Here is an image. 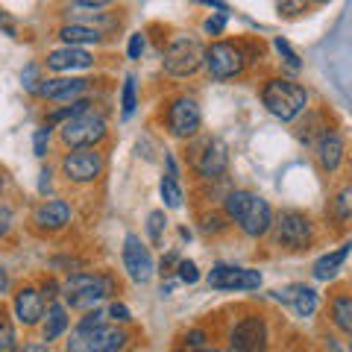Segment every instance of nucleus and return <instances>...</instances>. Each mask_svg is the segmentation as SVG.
Listing matches in <instances>:
<instances>
[{
    "instance_id": "4468645a",
    "label": "nucleus",
    "mask_w": 352,
    "mask_h": 352,
    "mask_svg": "<svg viewBox=\"0 0 352 352\" xmlns=\"http://www.w3.org/2000/svg\"><path fill=\"white\" fill-rule=\"evenodd\" d=\"M229 168V153H226V144L217 138H208L206 147L200 153V159H197V170L206 179H217V176H223Z\"/></svg>"
},
{
    "instance_id": "49530a36",
    "label": "nucleus",
    "mask_w": 352,
    "mask_h": 352,
    "mask_svg": "<svg viewBox=\"0 0 352 352\" xmlns=\"http://www.w3.org/2000/svg\"><path fill=\"white\" fill-rule=\"evenodd\" d=\"M80 6H91V9H97V6H106L109 0H76Z\"/></svg>"
},
{
    "instance_id": "2eb2a0df",
    "label": "nucleus",
    "mask_w": 352,
    "mask_h": 352,
    "mask_svg": "<svg viewBox=\"0 0 352 352\" xmlns=\"http://www.w3.org/2000/svg\"><path fill=\"white\" fill-rule=\"evenodd\" d=\"M279 302H288L300 317H311L317 311V291L308 285H288L282 291H273Z\"/></svg>"
},
{
    "instance_id": "4be33fe9",
    "label": "nucleus",
    "mask_w": 352,
    "mask_h": 352,
    "mask_svg": "<svg viewBox=\"0 0 352 352\" xmlns=\"http://www.w3.org/2000/svg\"><path fill=\"white\" fill-rule=\"evenodd\" d=\"M59 38L65 44H74V47H80V44H100L103 41V32L97 27H88V24H68L59 30Z\"/></svg>"
},
{
    "instance_id": "a19ab883",
    "label": "nucleus",
    "mask_w": 352,
    "mask_h": 352,
    "mask_svg": "<svg viewBox=\"0 0 352 352\" xmlns=\"http://www.w3.org/2000/svg\"><path fill=\"white\" fill-rule=\"evenodd\" d=\"M185 344H188L191 349H197V346H206V332H200V329H194L191 335H185Z\"/></svg>"
},
{
    "instance_id": "39448f33",
    "label": "nucleus",
    "mask_w": 352,
    "mask_h": 352,
    "mask_svg": "<svg viewBox=\"0 0 352 352\" xmlns=\"http://www.w3.org/2000/svg\"><path fill=\"white\" fill-rule=\"evenodd\" d=\"M244 62L247 59H244V53H241V47H235V44H229V41H214L203 50V65L208 68V74H212V80H217V82L238 76L244 71Z\"/></svg>"
},
{
    "instance_id": "9b49d317",
    "label": "nucleus",
    "mask_w": 352,
    "mask_h": 352,
    "mask_svg": "<svg viewBox=\"0 0 352 352\" xmlns=\"http://www.w3.org/2000/svg\"><path fill=\"white\" fill-rule=\"evenodd\" d=\"M267 344V326L261 317H244L241 323H235L232 335H229V346L238 352H252Z\"/></svg>"
},
{
    "instance_id": "5701e85b",
    "label": "nucleus",
    "mask_w": 352,
    "mask_h": 352,
    "mask_svg": "<svg viewBox=\"0 0 352 352\" xmlns=\"http://www.w3.org/2000/svg\"><path fill=\"white\" fill-rule=\"evenodd\" d=\"M332 323L344 335L352 332V300H349L346 294H338L335 300H332Z\"/></svg>"
},
{
    "instance_id": "e433bc0d",
    "label": "nucleus",
    "mask_w": 352,
    "mask_h": 352,
    "mask_svg": "<svg viewBox=\"0 0 352 352\" xmlns=\"http://www.w3.org/2000/svg\"><path fill=\"white\" fill-rule=\"evenodd\" d=\"M223 27H226V12H220V15H214V18L206 21V32H208V36H220V32H223Z\"/></svg>"
},
{
    "instance_id": "1a4fd4ad",
    "label": "nucleus",
    "mask_w": 352,
    "mask_h": 352,
    "mask_svg": "<svg viewBox=\"0 0 352 352\" xmlns=\"http://www.w3.org/2000/svg\"><path fill=\"white\" fill-rule=\"evenodd\" d=\"M208 285L217 291H256L261 288V273L247 267H232V264H217L208 273Z\"/></svg>"
},
{
    "instance_id": "bb28decb",
    "label": "nucleus",
    "mask_w": 352,
    "mask_h": 352,
    "mask_svg": "<svg viewBox=\"0 0 352 352\" xmlns=\"http://www.w3.org/2000/svg\"><path fill=\"white\" fill-rule=\"evenodd\" d=\"M15 349V329L9 323V317L0 311V352H9Z\"/></svg>"
},
{
    "instance_id": "37998d69",
    "label": "nucleus",
    "mask_w": 352,
    "mask_h": 352,
    "mask_svg": "<svg viewBox=\"0 0 352 352\" xmlns=\"http://www.w3.org/2000/svg\"><path fill=\"white\" fill-rule=\"evenodd\" d=\"M38 176H41V179H38V191L47 194V191H50V170H41Z\"/></svg>"
},
{
    "instance_id": "f3484780",
    "label": "nucleus",
    "mask_w": 352,
    "mask_h": 352,
    "mask_svg": "<svg viewBox=\"0 0 352 352\" xmlns=\"http://www.w3.org/2000/svg\"><path fill=\"white\" fill-rule=\"evenodd\" d=\"M15 317L24 326H36L44 317V296L36 288H21L15 294Z\"/></svg>"
},
{
    "instance_id": "473e14b6",
    "label": "nucleus",
    "mask_w": 352,
    "mask_h": 352,
    "mask_svg": "<svg viewBox=\"0 0 352 352\" xmlns=\"http://www.w3.org/2000/svg\"><path fill=\"white\" fill-rule=\"evenodd\" d=\"M21 82H24V88H27V91H38V68H36V65H27V68H24V74H21Z\"/></svg>"
},
{
    "instance_id": "20e7f679",
    "label": "nucleus",
    "mask_w": 352,
    "mask_h": 352,
    "mask_svg": "<svg viewBox=\"0 0 352 352\" xmlns=\"http://www.w3.org/2000/svg\"><path fill=\"white\" fill-rule=\"evenodd\" d=\"M162 65L170 76H191L200 71V65H203V44L188 36L173 38L168 44V50H164Z\"/></svg>"
},
{
    "instance_id": "dca6fc26",
    "label": "nucleus",
    "mask_w": 352,
    "mask_h": 352,
    "mask_svg": "<svg viewBox=\"0 0 352 352\" xmlns=\"http://www.w3.org/2000/svg\"><path fill=\"white\" fill-rule=\"evenodd\" d=\"M85 88L88 80H80V76H56V80H44L38 85V94L47 100H76Z\"/></svg>"
},
{
    "instance_id": "09e8293b",
    "label": "nucleus",
    "mask_w": 352,
    "mask_h": 352,
    "mask_svg": "<svg viewBox=\"0 0 352 352\" xmlns=\"http://www.w3.org/2000/svg\"><path fill=\"white\" fill-rule=\"evenodd\" d=\"M314 3H329V0H314Z\"/></svg>"
},
{
    "instance_id": "c85d7f7f",
    "label": "nucleus",
    "mask_w": 352,
    "mask_h": 352,
    "mask_svg": "<svg viewBox=\"0 0 352 352\" xmlns=\"http://www.w3.org/2000/svg\"><path fill=\"white\" fill-rule=\"evenodd\" d=\"M164 212H153L150 217H147V232H150V241L153 244H162V229H164Z\"/></svg>"
},
{
    "instance_id": "f03ea898",
    "label": "nucleus",
    "mask_w": 352,
    "mask_h": 352,
    "mask_svg": "<svg viewBox=\"0 0 352 352\" xmlns=\"http://www.w3.org/2000/svg\"><path fill=\"white\" fill-rule=\"evenodd\" d=\"M115 291V285L109 276H94V273H74V276L65 282V302H68L71 308H91L103 300V296H109Z\"/></svg>"
},
{
    "instance_id": "72a5a7b5",
    "label": "nucleus",
    "mask_w": 352,
    "mask_h": 352,
    "mask_svg": "<svg viewBox=\"0 0 352 352\" xmlns=\"http://www.w3.org/2000/svg\"><path fill=\"white\" fill-rule=\"evenodd\" d=\"M176 267H179V279L194 285L197 279H200V273H197V264L194 261H176Z\"/></svg>"
},
{
    "instance_id": "f8f14e48",
    "label": "nucleus",
    "mask_w": 352,
    "mask_h": 352,
    "mask_svg": "<svg viewBox=\"0 0 352 352\" xmlns=\"http://www.w3.org/2000/svg\"><path fill=\"white\" fill-rule=\"evenodd\" d=\"M124 267L129 270L132 282H150L153 276V258H150V250L141 244L138 235H126L124 241Z\"/></svg>"
},
{
    "instance_id": "aec40b11",
    "label": "nucleus",
    "mask_w": 352,
    "mask_h": 352,
    "mask_svg": "<svg viewBox=\"0 0 352 352\" xmlns=\"http://www.w3.org/2000/svg\"><path fill=\"white\" fill-rule=\"evenodd\" d=\"M317 162H320V168L326 173L338 170V164L344 162V138L338 132H326L320 138V144H317Z\"/></svg>"
},
{
    "instance_id": "6e6552de",
    "label": "nucleus",
    "mask_w": 352,
    "mask_h": 352,
    "mask_svg": "<svg viewBox=\"0 0 352 352\" xmlns=\"http://www.w3.org/2000/svg\"><path fill=\"white\" fill-rule=\"evenodd\" d=\"M62 170L71 182H94L103 173V156L94 147H76L62 159Z\"/></svg>"
},
{
    "instance_id": "7ed1b4c3",
    "label": "nucleus",
    "mask_w": 352,
    "mask_h": 352,
    "mask_svg": "<svg viewBox=\"0 0 352 352\" xmlns=\"http://www.w3.org/2000/svg\"><path fill=\"white\" fill-rule=\"evenodd\" d=\"M106 138V120L94 109H85L80 115H71L62 124V141L71 147H94Z\"/></svg>"
},
{
    "instance_id": "de8ad7c7",
    "label": "nucleus",
    "mask_w": 352,
    "mask_h": 352,
    "mask_svg": "<svg viewBox=\"0 0 352 352\" xmlns=\"http://www.w3.org/2000/svg\"><path fill=\"white\" fill-rule=\"evenodd\" d=\"M9 288V273L3 270V267H0V294H3Z\"/></svg>"
},
{
    "instance_id": "4c0bfd02",
    "label": "nucleus",
    "mask_w": 352,
    "mask_h": 352,
    "mask_svg": "<svg viewBox=\"0 0 352 352\" xmlns=\"http://www.w3.org/2000/svg\"><path fill=\"white\" fill-rule=\"evenodd\" d=\"M141 53H144V36L135 32V36L129 38V59H141Z\"/></svg>"
},
{
    "instance_id": "7c9ffc66",
    "label": "nucleus",
    "mask_w": 352,
    "mask_h": 352,
    "mask_svg": "<svg viewBox=\"0 0 352 352\" xmlns=\"http://www.w3.org/2000/svg\"><path fill=\"white\" fill-rule=\"evenodd\" d=\"M276 6H279V12H282V15L296 18V15H302V12H305L308 0H276Z\"/></svg>"
},
{
    "instance_id": "c756f323",
    "label": "nucleus",
    "mask_w": 352,
    "mask_h": 352,
    "mask_svg": "<svg viewBox=\"0 0 352 352\" xmlns=\"http://www.w3.org/2000/svg\"><path fill=\"white\" fill-rule=\"evenodd\" d=\"M276 50L282 53V59H285V65H288L291 71H300V68H302L300 56H296V53H294V47H291V44L285 41V38H276Z\"/></svg>"
},
{
    "instance_id": "f257e3e1",
    "label": "nucleus",
    "mask_w": 352,
    "mask_h": 352,
    "mask_svg": "<svg viewBox=\"0 0 352 352\" xmlns=\"http://www.w3.org/2000/svg\"><path fill=\"white\" fill-rule=\"evenodd\" d=\"M261 100L267 106L270 115H276L279 120H294L296 115L305 112L308 106V94L300 82L291 80H270L261 88Z\"/></svg>"
},
{
    "instance_id": "412c9836",
    "label": "nucleus",
    "mask_w": 352,
    "mask_h": 352,
    "mask_svg": "<svg viewBox=\"0 0 352 352\" xmlns=\"http://www.w3.org/2000/svg\"><path fill=\"white\" fill-rule=\"evenodd\" d=\"M346 256H349V244L338 247L335 252H329V256H323V258H317V261H314V267H311L314 279H320V282L335 279V276H338V270H340V264L346 261Z\"/></svg>"
},
{
    "instance_id": "a878e982",
    "label": "nucleus",
    "mask_w": 352,
    "mask_h": 352,
    "mask_svg": "<svg viewBox=\"0 0 352 352\" xmlns=\"http://www.w3.org/2000/svg\"><path fill=\"white\" fill-rule=\"evenodd\" d=\"M162 197H164V203H168L170 208L182 206V188H179V182H176V173L162 176Z\"/></svg>"
},
{
    "instance_id": "c03bdc74",
    "label": "nucleus",
    "mask_w": 352,
    "mask_h": 352,
    "mask_svg": "<svg viewBox=\"0 0 352 352\" xmlns=\"http://www.w3.org/2000/svg\"><path fill=\"white\" fill-rule=\"evenodd\" d=\"M197 3H208V6H214L217 12H229V6L223 3V0H197Z\"/></svg>"
},
{
    "instance_id": "f704fd0d",
    "label": "nucleus",
    "mask_w": 352,
    "mask_h": 352,
    "mask_svg": "<svg viewBox=\"0 0 352 352\" xmlns=\"http://www.w3.org/2000/svg\"><path fill=\"white\" fill-rule=\"evenodd\" d=\"M47 138H50V129H47V126L38 129V132H36V138H32V150H36V156H38V159L47 156Z\"/></svg>"
},
{
    "instance_id": "2f4dec72",
    "label": "nucleus",
    "mask_w": 352,
    "mask_h": 352,
    "mask_svg": "<svg viewBox=\"0 0 352 352\" xmlns=\"http://www.w3.org/2000/svg\"><path fill=\"white\" fill-rule=\"evenodd\" d=\"M349 188H344V191H340L338 194V200H335V214H338V220H340V223H346V220H349Z\"/></svg>"
},
{
    "instance_id": "393cba45",
    "label": "nucleus",
    "mask_w": 352,
    "mask_h": 352,
    "mask_svg": "<svg viewBox=\"0 0 352 352\" xmlns=\"http://www.w3.org/2000/svg\"><path fill=\"white\" fill-rule=\"evenodd\" d=\"M250 200H252V194L250 191H232L226 197V203H223V208H226V214L232 217V220H238L241 214L247 212V206H250Z\"/></svg>"
},
{
    "instance_id": "ddd939ff",
    "label": "nucleus",
    "mask_w": 352,
    "mask_h": 352,
    "mask_svg": "<svg viewBox=\"0 0 352 352\" xmlns=\"http://www.w3.org/2000/svg\"><path fill=\"white\" fill-rule=\"evenodd\" d=\"M235 223L241 226V232L250 235V238L267 235V232H270V226H273V212H270L267 200H261V197L252 194V200H250V206H247V212L241 214Z\"/></svg>"
},
{
    "instance_id": "6ab92c4d",
    "label": "nucleus",
    "mask_w": 352,
    "mask_h": 352,
    "mask_svg": "<svg viewBox=\"0 0 352 352\" xmlns=\"http://www.w3.org/2000/svg\"><path fill=\"white\" fill-rule=\"evenodd\" d=\"M94 65V56L82 47H74V44H68V47L62 50H53L47 56V68L50 71H74V68H91Z\"/></svg>"
},
{
    "instance_id": "ea45409f",
    "label": "nucleus",
    "mask_w": 352,
    "mask_h": 352,
    "mask_svg": "<svg viewBox=\"0 0 352 352\" xmlns=\"http://www.w3.org/2000/svg\"><path fill=\"white\" fill-rule=\"evenodd\" d=\"M9 229H12V212L3 206V208H0V238L9 235Z\"/></svg>"
},
{
    "instance_id": "a211bd4d",
    "label": "nucleus",
    "mask_w": 352,
    "mask_h": 352,
    "mask_svg": "<svg viewBox=\"0 0 352 352\" xmlns=\"http://www.w3.org/2000/svg\"><path fill=\"white\" fill-rule=\"evenodd\" d=\"M71 220V206L65 200H47L41 203L36 208V214H32V223L47 229V232H56V229H62L65 223Z\"/></svg>"
},
{
    "instance_id": "0eeeda50",
    "label": "nucleus",
    "mask_w": 352,
    "mask_h": 352,
    "mask_svg": "<svg viewBox=\"0 0 352 352\" xmlns=\"http://www.w3.org/2000/svg\"><path fill=\"white\" fill-rule=\"evenodd\" d=\"M273 226H276V244L285 250H305L314 241V226L302 212H282Z\"/></svg>"
},
{
    "instance_id": "c9c22d12",
    "label": "nucleus",
    "mask_w": 352,
    "mask_h": 352,
    "mask_svg": "<svg viewBox=\"0 0 352 352\" xmlns=\"http://www.w3.org/2000/svg\"><path fill=\"white\" fill-rule=\"evenodd\" d=\"M103 311H88L85 317H82V320H80V326H76V329H80V332H88V329H94V326H100L103 323Z\"/></svg>"
},
{
    "instance_id": "b1692460",
    "label": "nucleus",
    "mask_w": 352,
    "mask_h": 352,
    "mask_svg": "<svg viewBox=\"0 0 352 352\" xmlns=\"http://www.w3.org/2000/svg\"><path fill=\"white\" fill-rule=\"evenodd\" d=\"M65 329H68V311L62 305H50L47 308V320H44V340H56Z\"/></svg>"
},
{
    "instance_id": "cd10ccee",
    "label": "nucleus",
    "mask_w": 352,
    "mask_h": 352,
    "mask_svg": "<svg viewBox=\"0 0 352 352\" xmlns=\"http://www.w3.org/2000/svg\"><path fill=\"white\" fill-rule=\"evenodd\" d=\"M120 109H124V118H129L132 112H135V80H132V76H126V82H124V94H120Z\"/></svg>"
},
{
    "instance_id": "58836bf2",
    "label": "nucleus",
    "mask_w": 352,
    "mask_h": 352,
    "mask_svg": "<svg viewBox=\"0 0 352 352\" xmlns=\"http://www.w3.org/2000/svg\"><path fill=\"white\" fill-rule=\"evenodd\" d=\"M109 314H112L118 323H129V320H132V317H129V308H126V305H120V302H115L112 308H109Z\"/></svg>"
},
{
    "instance_id": "8fccbe9b",
    "label": "nucleus",
    "mask_w": 352,
    "mask_h": 352,
    "mask_svg": "<svg viewBox=\"0 0 352 352\" xmlns=\"http://www.w3.org/2000/svg\"><path fill=\"white\" fill-rule=\"evenodd\" d=\"M0 188H3V176H0Z\"/></svg>"
},
{
    "instance_id": "9d476101",
    "label": "nucleus",
    "mask_w": 352,
    "mask_h": 352,
    "mask_svg": "<svg viewBox=\"0 0 352 352\" xmlns=\"http://www.w3.org/2000/svg\"><path fill=\"white\" fill-rule=\"evenodd\" d=\"M200 120L203 115L194 97H176L168 109V129L173 138H191L200 129Z\"/></svg>"
},
{
    "instance_id": "79ce46f5",
    "label": "nucleus",
    "mask_w": 352,
    "mask_h": 352,
    "mask_svg": "<svg viewBox=\"0 0 352 352\" xmlns=\"http://www.w3.org/2000/svg\"><path fill=\"white\" fill-rule=\"evenodd\" d=\"M41 296L53 300V296H56V282H53V279H44V285H41Z\"/></svg>"
},
{
    "instance_id": "a18cd8bd",
    "label": "nucleus",
    "mask_w": 352,
    "mask_h": 352,
    "mask_svg": "<svg viewBox=\"0 0 352 352\" xmlns=\"http://www.w3.org/2000/svg\"><path fill=\"white\" fill-rule=\"evenodd\" d=\"M203 229H206V232H217V229H220V217H208L203 223Z\"/></svg>"
},
{
    "instance_id": "423d86ee",
    "label": "nucleus",
    "mask_w": 352,
    "mask_h": 352,
    "mask_svg": "<svg viewBox=\"0 0 352 352\" xmlns=\"http://www.w3.org/2000/svg\"><path fill=\"white\" fill-rule=\"evenodd\" d=\"M126 332L118 326H94L88 329V332H80L76 329V335L68 340V349H82V352H115V349H124L126 346Z\"/></svg>"
}]
</instances>
